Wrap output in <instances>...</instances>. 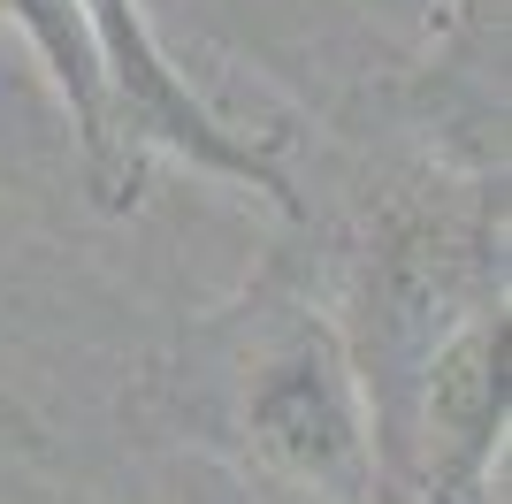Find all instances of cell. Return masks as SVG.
<instances>
[{
  "mask_svg": "<svg viewBox=\"0 0 512 504\" xmlns=\"http://www.w3.org/2000/svg\"><path fill=\"white\" fill-rule=\"evenodd\" d=\"M8 8V23H16L23 39H31V54L46 62V77H54V92H62L69 123H77V138H85V161L92 176H100V191L115 199V138H107V69H100V46H92V23L77 0H0Z\"/></svg>",
  "mask_w": 512,
  "mask_h": 504,
  "instance_id": "277c9868",
  "label": "cell"
},
{
  "mask_svg": "<svg viewBox=\"0 0 512 504\" xmlns=\"http://www.w3.org/2000/svg\"><path fill=\"white\" fill-rule=\"evenodd\" d=\"M77 8H85L100 69H107V138H115V199H107V207L130 199L138 161H146L153 146H169V153H184V161L214 168V176H230V184H253L260 199L291 207L283 168L199 107V92L169 69L161 39L146 31V8H138V0H77Z\"/></svg>",
  "mask_w": 512,
  "mask_h": 504,
  "instance_id": "7a4b0ae2",
  "label": "cell"
},
{
  "mask_svg": "<svg viewBox=\"0 0 512 504\" xmlns=\"http://www.w3.org/2000/svg\"><path fill=\"white\" fill-rule=\"evenodd\" d=\"M245 436H253V459L268 466V482L283 489V504H375L360 375L321 321H291L253 359Z\"/></svg>",
  "mask_w": 512,
  "mask_h": 504,
  "instance_id": "6da1fadb",
  "label": "cell"
},
{
  "mask_svg": "<svg viewBox=\"0 0 512 504\" xmlns=\"http://www.w3.org/2000/svg\"><path fill=\"white\" fill-rule=\"evenodd\" d=\"M421 489L428 504H474L490 482V459L505 443V306H474L436 352L421 359Z\"/></svg>",
  "mask_w": 512,
  "mask_h": 504,
  "instance_id": "3957f363",
  "label": "cell"
}]
</instances>
